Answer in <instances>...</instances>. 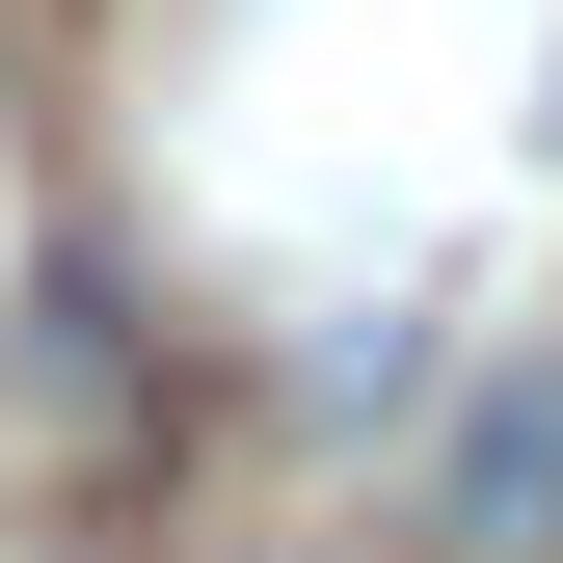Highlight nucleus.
Here are the masks:
<instances>
[{
	"mask_svg": "<svg viewBox=\"0 0 563 563\" xmlns=\"http://www.w3.org/2000/svg\"><path fill=\"white\" fill-rule=\"evenodd\" d=\"M537 134H563V54H537Z\"/></svg>",
	"mask_w": 563,
	"mask_h": 563,
	"instance_id": "obj_2",
	"label": "nucleus"
},
{
	"mask_svg": "<svg viewBox=\"0 0 563 563\" xmlns=\"http://www.w3.org/2000/svg\"><path fill=\"white\" fill-rule=\"evenodd\" d=\"M430 563H563V349H510V376L456 402V456H430Z\"/></svg>",
	"mask_w": 563,
	"mask_h": 563,
	"instance_id": "obj_1",
	"label": "nucleus"
}]
</instances>
